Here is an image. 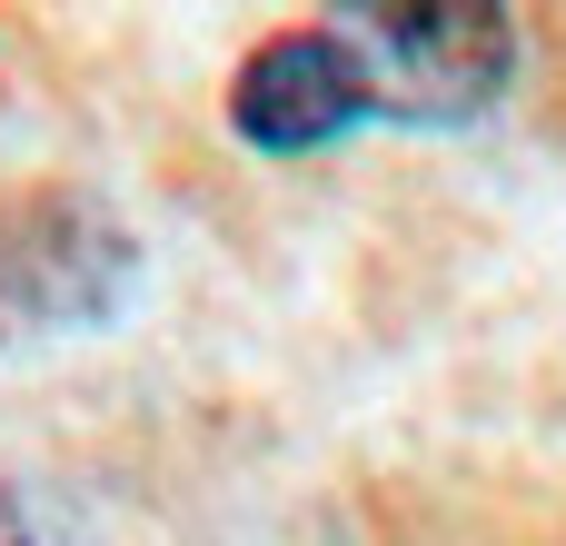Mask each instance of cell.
Here are the masks:
<instances>
[{
  "label": "cell",
  "mask_w": 566,
  "mask_h": 546,
  "mask_svg": "<svg viewBox=\"0 0 566 546\" xmlns=\"http://www.w3.org/2000/svg\"><path fill=\"white\" fill-rule=\"evenodd\" d=\"M328 40L358 60L368 109L408 129H458L497 109L517 70L507 0H328Z\"/></svg>",
  "instance_id": "obj_1"
},
{
  "label": "cell",
  "mask_w": 566,
  "mask_h": 546,
  "mask_svg": "<svg viewBox=\"0 0 566 546\" xmlns=\"http://www.w3.org/2000/svg\"><path fill=\"white\" fill-rule=\"evenodd\" d=\"M129 288V229L90 189H40L0 229V308L20 328H90Z\"/></svg>",
  "instance_id": "obj_2"
},
{
  "label": "cell",
  "mask_w": 566,
  "mask_h": 546,
  "mask_svg": "<svg viewBox=\"0 0 566 546\" xmlns=\"http://www.w3.org/2000/svg\"><path fill=\"white\" fill-rule=\"evenodd\" d=\"M368 119V80L358 60L328 40V30H279L239 60L229 80V129L269 159H298V149H328Z\"/></svg>",
  "instance_id": "obj_3"
}]
</instances>
